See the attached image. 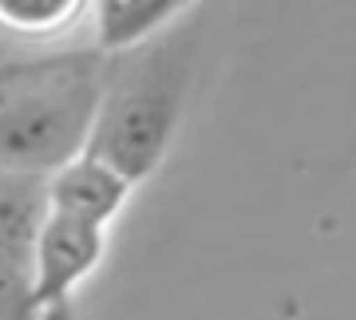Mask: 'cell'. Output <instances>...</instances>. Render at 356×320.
I'll list each match as a JSON object with an SVG mask.
<instances>
[{
	"mask_svg": "<svg viewBox=\"0 0 356 320\" xmlns=\"http://www.w3.org/2000/svg\"><path fill=\"white\" fill-rule=\"evenodd\" d=\"M107 56L103 107L88 154L111 162L139 186L163 167L186 119V99L202 56V16L191 12L147 44Z\"/></svg>",
	"mask_w": 356,
	"mask_h": 320,
	"instance_id": "6da1fadb",
	"label": "cell"
},
{
	"mask_svg": "<svg viewBox=\"0 0 356 320\" xmlns=\"http://www.w3.org/2000/svg\"><path fill=\"white\" fill-rule=\"evenodd\" d=\"M107 51L64 48L0 67V170L56 174L91 151L99 123Z\"/></svg>",
	"mask_w": 356,
	"mask_h": 320,
	"instance_id": "7a4b0ae2",
	"label": "cell"
},
{
	"mask_svg": "<svg viewBox=\"0 0 356 320\" xmlns=\"http://www.w3.org/2000/svg\"><path fill=\"white\" fill-rule=\"evenodd\" d=\"M48 218V174L0 170V269L32 277V257H36V242Z\"/></svg>",
	"mask_w": 356,
	"mask_h": 320,
	"instance_id": "5b68a950",
	"label": "cell"
},
{
	"mask_svg": "<svg viewBox=\"0 0 356 320\" xmlns=\"http://www.w3.org/2000/svg\"><path fill=\"white\" fill-rule=\"evenodd\" d=\"M103 257H107V230L51 214L36 242V257H32V289H36L40 305H67L79 285L103 265Z\"/></svg>",
	"mask_w": 356,
	"mask_h": 320,
	"instance_id": "3957f363",
	"label": "cell"
},
{
	"mask_svg": "<svg viewBox=\"0 0 356 320\" xmlns=\"http://www.w3.org/2000/svg\"><path fill=\"white\" fill-rule=\"evenodd\" d=\"M48 190H51V214L111 230L115 218L127 210L135 182L123 170H115L111 162H103L95 154H83V158H76V162H67L51 174Z\"/></svg>",
	"mask_w": 356,
	"mask_h": 320,
	"instance_id": "277c9868",
	"label": "cell"
},
{
	"mask_svg": "<svg viewBox=\"0 0 356 320\" xmlns=\"http://www.w3.org/2000/svg\"><path fill=\"white\" fill-rule=\"evenodd\" d=\"M198 0H91V28L103 51H127L186 20Z\"/></svg>",
	"mask_w": 356,
	"mask_h": 320,
	"instance_id": "8992f818",
	"label": "cell"
},
{
	"mask_svg": "<svg viewBox=\"0 0 356 320\" xmlns=\"http://www.w3.org/2000/svg\"><path fill=\"white\" fill-rule=\"evenodd\" d=\"M83 8H91V0H0V20L16 36L44 40L72 28Z\"/></svg>",
	"mask_w": 356,
	"mask_h": 320,
	"instance_id": "52a82bcc",
	"label": "cell"
},
{
	"mask_svg": "<svg viewBox=\"0 0 356 320\" xmlns=\"http://www.w3.org/2000/svg\"><path fill=\"white\" fill-rule=\"evenodd\" d=\"M44 320H76V305L67 301V305H56V308H48V312H44Z\"/></svg>",
	"mask_w": 356,
	"mask_h": 320,
	"instance_id": "ba28073f",
	"label": "cell"
}]
</instances>
